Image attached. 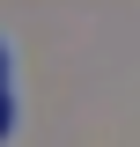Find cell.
<instances>
[{
    "label": "cell",
    "mask_w": 140,
    "mask_h": 147,
    "mask_svg": "<svg viewBox=\"0 0 140 147\" xmlns=\"http://www.w3.org/2000/svg\"><path fill=\"white\" fill-rule=\"evenodd\" d=\"M7 74H15V59H7V44H0V103H15V88H7Z\"/></svg>",
    "instance_id": "cell-1"
}]
</instances>
